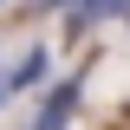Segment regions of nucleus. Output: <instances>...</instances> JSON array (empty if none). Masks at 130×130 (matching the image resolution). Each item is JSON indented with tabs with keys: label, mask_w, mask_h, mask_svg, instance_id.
<instances>
[{
	"label": "nucleus",
	"mask_w": 130,
	"mask_h": 130,
	"mask_svg": "<svg viewBox=\"0 0 130 130\" xmlns=\"http://www.w3.org/2000/svg\"><path fill=\"white\" fill-rule=\"evenodd\" d=\"M39 7H91V13L104 20V0H39Z\"/></svg>",
	"instance_id": "3"
},
{
	"label": "nucleus",
	"mask_w": 130,
	"mask_h": 130,
	"mask_svg": "<svg viewBox=\"0 0 130 130\" xmlns=\"http://www.w3.org/2000/svg\"><path fill=\"white\" fill-rule=\"evenodd\" d=\"M0 7H7V0H0Z\"/></svg>",
	"instance_id": "5"
},
{
	"label": "nucleus",
	"mask_w": 130,
	"mask_h": 130,
	"mask_svg": "<svg viewBox=\"0 0 130 130\" xmlns=\"http://www.w3.org/2000/svg\"><path fill=\"white\" fill-rule=\"evenodd\" d=\"M46 65H52V52H46V46H32L26 59L13 65V78H7V98H13V91H39V85H46Z\"/></svg>",
	"instance_id": "2"
},
{
	"label": "nucleus",
	"mask_w": 130,
	"mask_h": 130,
	"mask_svg": "<svg viewBox=\"0 0 130 130\" xmlns=\"http://www.w3.org/2000/svg\"><path fill=\"white\" fill-rule=\"evenodd\" d=\"M0 104H7V85H0Z\"/></svg>",
	"instance_id": "4"
},
{
	"label": "nucleus",
	"mask_w": 130,
	"mask_h": 130,
	"mask_svg": "<svg viewBox=\"0 0 130 130\" xmlns=\"http://www.w3.org/2000/svg\"><path fill=\"white\" fill-rule=\"evenodd\" d=\"M78 98H85V72H78V78H59V85L46 91V104L32 111V124H26V130H72Z\"/></svg>",
	"instance_id": "1"
}]
</instances>
